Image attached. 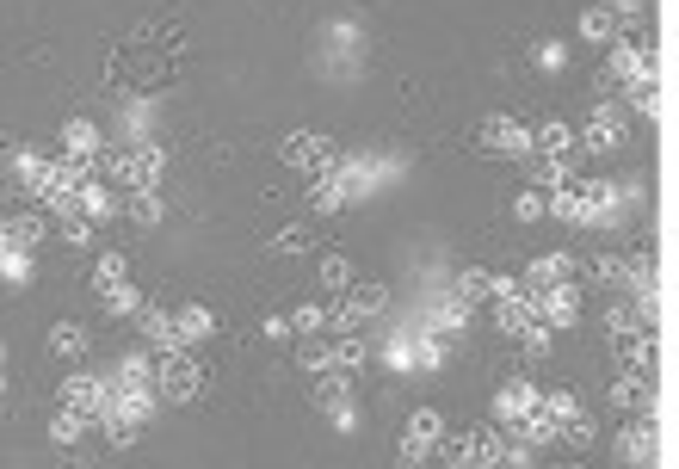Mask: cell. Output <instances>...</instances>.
Segmentation results:
<instances>
[{"instance_id":"22","label":"cell","mask_w":679,"mask_h":469,"mask_svg":"<svg viewBox=\"0 0 679 469\" xmlns=\"http://www.w3.org/2000/svg\"><path fill=\"white\" fill-rule=\"evenodd\" d=\"M568 278H575V260H568V254H538V260L525 266L531 291H550V284H568Z\"/></svg>"},{"instance_id":"36","label":"cell","mask_w":679,"mask_h":469,"mask_svg":"<svg viewBox=\"0 0 679 469\" xmlns=\"http://www.w3.org/2000/svg\"><path fill=\"white\" fill-rule=\"evenodd\" d=\"M50 439H56V445H81V439H87V420H81V414H68V408H56Z\"/></svg>"},{"instance_id":"44","label":"cell","mask_w":679,"mask_h":469,"mask_svg":"<svg viewBox=\"0 0 679 469\" xmlns=\"http://www.w3.org/2000/svg\"><path fill=\"white\" fill-rule=\"evenodd\" d=\"M309 247V229H278L272 235V254H303Z\"/></svg>"},{"instance_id":"12","label":"cell","mask_w":679,"mask_h":469,"mask_svg":"<svg viewBox=\"0 0 679 469\" xmlns=\"http://www.w3.org/2000/svg\"><path fill=\"white\" fill-rule=\"evenodd\" d=\"M618 457H624L630 469H655V463H661V432H655V420L618 426Z\"/></svg>"},{"instance_id":"45","label":"cell","mask_w":679,"mask_h":469,"mask_svg":"<svg viewBox=\"0 0 679 469\" xmlns=\"http://www.w3.org/2000/svg\"><path fill=\"white\" fill-rule=\"evenodd\" d=\"M519 346H525V358H550V328H531V334H519Z\"/></svg>"},{"instance_id":"8","label":"cell","mask_w":679,"mask_h":469,"mask_svg":"<svg viewBox=\"0 0 679 469\" xmlns=\"http://www.w3.org/2000/svg\"><path fill=\"white\" fill-rule=\"evenodd\" d=\"M99 402H105V377H93V371H68L56 383V408L81 414V420H99Z\"/></svg>"},{"instance_id":"42","label":"cell","mask_w":679,"mask_h":469,"mask_svg":"<svg viewBox=\"0 0 679 469\" xmlns=\"http://www.w3.org/2000/svg\"><path fill=\"white\" fill-rule=\"evenodd\" d=\"M297 358H303V371H315V377H321V371H334V358H328V340H309V346H303Z\"/></svg>"},{"instance_id":"2","label":"cell","mask_w":679,"mask_h":469,"mask_svg":"<svg viewBox=\"0 0 679 469\" xmlns=\"http://www.w3.org/2000/svg\"><path fill=\"white\" fill-rule=\"evenodd\" d=\"M87 173H93V167L68 161V155L44 161V173L31 179V198H38V210H50V216H68V210H75V192H81V179H87Z\"/></svg>"},{"instance_id":"33","label":"cell","mask_w":679,"mask_h":469,"mask_svg":"<svg viewBox=\"0 0 679 469\" xmlns=\"http://www.w3.org/2000/svg\"><path fill=\"white\" fill-rule=\"evenodd\" d=\"M130 278V260L124 254H99L93 260V291H112V284H124Z\"/></svg>"},{"instance_id":"1","label":"cell","mask_w":679,"mask_h":469,"mask_svg":"<svg viewBox=\"0 0 679 469\" xmlns=\"http://www.w3.org/2000/svg\"><path fill=\"white\" fill-rule=\"evenodd\" d=\"M105 179H112L118 192L161 186V179H167V149H161V142H124V149L105 155Z\"/></svg>"},{"instance_id":"50","label":"cell","mask_w":679,"mask_h":469,"mask_svg":"<svg viewBox=\"0 0 679 469\" xmlns=\"http://www.w3.org/2000/svg\"><path fill=\"white\" fill-rule=\"evenodd\" d=\"M0 408H7V371H0Z\"/></svg>"},{"instance_id":"43","label":"cell","mask_w":679,"mask_h":469,"mask_svg":"<svg viewBox=\"0 0 679 469\" xmlns=\"http://www.w3.org/2000/svg\"><path fill=\"white\" fill-rule=\"evenodd\" d=\"M482 291H488V272H482V266H463V278H457V297L470 303V297H482Z\"/></svg>"},{"instance_id":"29","label":"cell","mask_w":679,"mask_h":469,"mask_svg":"<svg viewBox=\"0 0 679 469\" xmlns=\"http://www.w3.org/2000/svg\"><path fill=\"white\" fill-rule=\"evenodd\" d=\"M587 272H593V284H612V291H630V260H618V254H593V260H587Z\"/></svg>"},{"instance_id":"40","label":"cell","mask_w":679,"mask_h":469,"mask_svg":"<svg viewBox=\"0 0 679 469\" xmlns=\"http://www.w3.org/2000/svg\"><path fill=\"white\" fill-rule=\"evenodd\" d=\"M0 272H7L13 284H25V278H31V254H19V247H0Z\"/></svg>"},{"instance_id":"53","label":"cell","mask_w":679,"mask_h":469,"mask_svg":"<svg viewBox=\"0 0 679 469\" xmlns=\"http://www.w3.org/2000/svg\"><path fill=\"white\" fill-rule=\"evenodd\" d=\"M568 469H587V463H568Z\"/></svg>"},{"instance_id":"10","label":"cell","mask_w":679,"mask_h":469,"mask_svg":"<svg viewBox=\"0 0 679 469\" xmlns=\"http://www.w3.org/2000/svg\"><path fill=\"white\" fill-rule=\"evenodd\" d=\"M439 439H445V420L433 408H414L408 426H402V463H426L439 451Z\"/></svg>"},{"instance_id":"28","label":"cell","mask_w":679,"mask_h":469,"mask_svg":"<svg viewBox=\"0 0 679 469\" xmlns=\"http://www.w3.org/2000/svg\"><path fill=\"white\" fill-rule=\"evenodd\" d=\"M575 31H581V38H587V44H612V38H618V31H624V25L612 19V7H587Z\"/></svg>"},{"instance_id":"47","label":"cell","mask_w":679,"mask_h":469,"mask_svg":"<svg viewBox=\"0 0 679 469\" xmlns=\"http://www.w3.org/2000/svg\"><path fill=\"white\" fill-rule=\"evenodd\" d=\"M513 216H519V223H538V216H544V192H519Z\"/></svg>"},{"instance_id":"3","label":"cell","mask_w":679,"mask_h":469,"mask_svg":"<svg viewBox=\"0 0 679 469\" xmlns=\"http://www.w3.org/2000/svg\"><path fill=\"white\" fill-rule=\"evenodd\" d=\"M661 75V56L642 31H618L612 38V62H605V87H630V81H649Z\"/></svg>"},{"instance_id":"18","label":"cell","mask_w":679,"mask_h":469,"mask_svg":"<svg viewBox=\"0 0 679 469\" xmlns=\"http://www.w3.org/2000/svg\"><path fill=\"white\" fill-rule=\"evenodd\" d=\"M463 457H470L476 469H500V457H507L500 426H470V432H463Z\"/></svg>"},{"instance_id":"30","label":"cell","mask_w":679,"mask_h":469,"mask_svg":"<svg viewBox=\"0 0 679 469\" xmlns=\"http://www.w3.org/2000/svg\"><path fill=\"white\" fill-rule=\"evenodd\" d=\"M50 352L56 358H81L87 352V328H81V321H56V328H50Z\"/></svg>"},{"instance_id":"27","label":"cell","mask_w":679,"mask_h":469,"mask_svg":"<svg viewBox=\"0 0 679 469\" xmlns=\"http://www.w3.org/2000/svg\"><path fill=\"white\" fill-rule=\"evenodd\" d=\"M402 352L414 358V365H420V371H439V365H445V358H451V346H445V334H414V340H408Z\"/></svg>"},{"instance_id":"49","label":"cell","mask_w":679,"mask_h":469,"mask_svg":"<svg viewBox=\"0 0 679 469\" xmlns=\"http://www.w3.org/2000/svg\"><path fill=\"white\" fill-rule=\"evenodd\" d=\"M260 334H266V340H284V334H291V321H284V315H266Z\"/></svg>"},{"instance_id":"51","label":"cell","mask_w":679,"mask_h":469,"mask_svg":"<svg viewBox=\"0 0 679 469\" xmlns=\"http://www.w3.org/2000/svg\"><path fill=\"white\" fill-rule=\"evenodd\" d=\"M0 371H7V346H0Z\"/></svg>"},{"instance_id":"21","label":"cell","mask_w":679,"mask_h":469,"mask_svg":"<svg viewBox=\"0 0 679 469\" xmlns=\"http://www.w3.org/2000/svg\"><path fill=\"white\" fill-rule=\"evenodd\" d=\"M62 149H68V161L87 167V161L99 155V124H93V118H68V124H62Z\"/></svg>"},{"instance_id":"13","label":"cell","mask_w":679,"mask_h":469,"mask_svg":"<svg viewBox=\"0 0 679 469\" xmlns=\"http://www.w3.org/2000/svg\"><path fill=\"white\" fill-rule=\"evenodd\" d=\"M284 161L328 173V167H340V149H334V136H321V130H297L291 142H284Z\"/></svg>"},{"instance_id":"35","label":"cell","mask_w":679,"mask_h":469,"mask_svg":"<svg viewBox=\"0 0 679 469\" xmlns=\"http://www.w3.org/2000/svg\"><path fill=\"white\" fill-rule=\"evenodd\" d=\"M315 278H321V284H328V291H346V284H352V260H346V254H321V266H315Z\"/></svg>"},{"instance_id":"41","label":"cell","mask_w":679,"mask_h":469,"mask_svg":"<svg viewBox=\"0 0 679 469\" xmlns=\"http://www.w3.org/2000/svg\"><path fill=\"white\" fill-rule=\"evenodd\" d=\"M62 241H68V247H87V241H93V223L68 210V216H62Z\"/></svg>"},{"instance_id":"38","label":"cell","mask_w":679,"mask_h":469,"mask_svg":"<svg viewBox=\"0 0 679 469\" xmlns=\"http://www.w3.org/2000/svg\"><path fill=\"white\" fill-rule=\"evenodd\" d=\"M284 321H291L297 334H321V328H328V309H321V303H297V309L284 315Z\"/></svg>"},{"instance_id":"37","label":"cell","mask_w":679,"mask_h":469,"mask_svg":"<svg viewBox=\"0 0 679 469\" xmlns=\"http://www.w3.org/2000/svg\"><path fill=\"white\" fill-rule=\"evenodd\" d=\"M99 426H105V439H112L118 451H130V445L142 439V426H136V420H124V414H99Z\"/></svg>"},{"instance_id":"46","label":"cell","mask_w":679,"mask_h":469,"mask_svg":"<svg viewBox=\"0 0 679 469\" xmlns=\"http://www.w3.org/2000/svg\"><path fill=\"white\" fill-rule=\"evenodd\" d=\"M605 7H612V19H618V25H636L642 13H649V0H605Z\"/></svg>"},{"instance_id":"11","label":"cell","mask_w":679,"mask_h":469,"mask_svg":"<svg viewBox=\"0 0 679 469\" xmlns=\"http://www.w3.org/2000/svg\"><path fill=\"white\" fill-rule=\"evenodd\" d=\"M476 142H482L488 155H531V130H525L519 118H507V112H494V118H482Z\"/></svg>"},{"instance_id":"7","label":"cell","mask_w":679,"mask_h":469,"mask_svg":"<svg viewBox=\"0 0 679 469\" xmlns=\"http://www.w3.org/2000/svg\"><path fill=\"white\" fill-rule=\"evenodd\" d=\"M612 346H618V358H624V371H636V377H655V365H661V340H655V328H642V321H630L624 334H612Z\"/></svg>"},{"instance_id":"24","label":"cell","mask_w":679,"mask_h":469,"mask_svg":"<svg viewBox=\"0 0 679 469\" xmlns=\"http://www.w3.org/2000/svg\"><path fill=\"white\" fill-rule=\"evenodd\" d=\"M124 210H130V223L155 229L161 216H167V198H161V186H142V192H124Z\"/></svg>"},{"instance_id":"32","label":"cell","mask_w":679,"mask_h":469,"mask_svg":"<svg viewBox=\"0 0 679 469\" xmlns=\"http://www.w3.org/2000/svg\"><path fill=\"white\" fill-rule=\"evenodd\" d=\"M624 93H630V105H636L642 118H661V75H649V81H630Z\"/></svg>"},{"instance_id":"6","label":"cell","mask_w":679,"mask_h":469,"mask_svg":"<svg viewBox=\"0 0 679 469\" xmlns=\"http://www.w3.org/2000/svg\"><path fill=\"white\" fill-rule=\"evenodd\" d=\"M365 186H359V179H352L346 173V155H340V167H328V173H315V186H309V204L321 210V216H340L352 198H359Z\"/></svg>"},{"instance_id":"31","label":"cell","mask_w":679,"mask_h":469,"mask_svg":"<svg viewBox=\"0 0 679 469\" xmlns=\"http://www.w3.org/2000/svg\"><path fill=\"white\" fill-rule=\"evenodd\" d=\"M568 179H575V173H568V161H544L538 155V167H531V192H562Z\"/></svg>"},{"instance_id":"25","label":"cell","mask_w":679,"mask_h":469,"mask_svg":"<svg viewBox=\"0 0 679 469\" xmlns=\"http://www.w3.org/2000/svg\"><path fill=\"white\" fill-rule=\"evenodd\" d=\"M0 161H7V173H13L19 186L31 192V179L44 173V161H50V155H38V149H31V142H7V155H0Z\"/></svg>"},{"instance_id":"19","label":"cell","mask_w":679,"mask_h":469,"mask_svg":"<svg viewBox=\"0 0 679 469\" xmlns=\"http://www.w3.org/2000/svg\"><path fill=\"white\" fill-rule=\"evenodd\" d=\"M118 210V192L105 186V179H81V192H75V216H87V223H99V216H112Z\"/></svg>"},{"instance_id":"34","label":"cell","mask_w":679,"mask_h":469,"mask_svg":"<svg viewBox=\"0 0 679 469\" xmlns=\"http://www.w3.org/2000/svg\"><path fill=\"white\" fill-rule=\"evenodd\" d=\"M99 309L105 315H136L142 309V291H136V284H112V291H99Z\"/></svg>"},{"instance_id":"9","label":"cell","mask_w":679,"mask_h":469,"mask_svg":"<svg viewBox=\"0 0 679 469\" xmlns=\"http://www.w3.org/2000/svg\"><path fill=\"white\" fill-rule=\"evenodd\" d=\"M605 395L624 408V414H636V420H655L661 414V395H655V383L649 377H636V371H618L612 383H605Z\"/></svg>"},{"instance_id":"20","label":"cell","mask_w":679,"mask_h":469,"mask_svg":"<svg viewBox=\"0 0 679 469\" xmlns=\"http://www.w3.org/2000/svg\"><path fill=\"white\" fill-rule=\"evenodd\" d=\"M210 334H217V315H210L204 303H186L180 315H173V340H180V346H198Z\"/></svg>"},{"instance_id":"39","label":"cell","mask_w":679,"mask_h":469,"mask_svg":"<svg viewBox=\"0 0 679 469\" xmlns=\"http://www.w3.org/2000/svg\"><path fill=\"white\" fill-rule=\"evenodd\" d=\"M328 358H334V371H359V365H365V346L352 340V334H340V340L328 346Z\"/></svg>"},{"instance_id":"17","label":"cell","mask_w":679,"mask_h":469,"mask_svg":"<svg viewBox=\"0 0 679 469\" xmlns=\"http://www.w3.org/2000/svg\"><path fill=\"white\" fill-rule=\"evenodd\" d=\"M136 328H142V340H149L155 358H161V352H180V340H173V315H167L161 303H142V309H136Z\"/></svg>"},{"instance_id":"26","label":"cell","mask_w":679,"mask_h":469,"mask_svg":"<svg viewBox=\"0 0 679 469\" xmlns=\"http://www.w3.org/2000/svg\"><path fill=\"white\" fill-rule=\"evenodd\" d=\"M315 408H328V414H346V408H352V383H346V371H321V383H315Z\"/></svg>"},{"instance_id":"48","label":"cell","mask_w":679,"mask_h":469,"mask_svg":"<svg viewBox=\"0 0 679 469\" xmlns=\"http://www.w3.org/2000/svg\"><path fill=\"white\" fill-rule=\"evenodd\" d=\"M562 62H568L562 44H538V68H562Z\"/></svg>"},{"instance_id":"54","label":"cell","mask_w":679,"mask_h":469,"mask_svg":"<svg viewBox=\"0 0 679 469\" xmlns=\"http://www.w3.org/2000/svg\"><path fill=\"white\" fill-rule=\"evenodd\" d=\"M0 229H7V216H0Z\"/></svg>"},{"instance_id":"16","label":"cell","mask_w":679,"mask_h":469,"mask_svg":"<svg viewBox=\"0 0 679 469\" xmlns=\"http://www.w3.org/2000/svg\"><path fill=\"white\" fill-rule=\"evenodd\" d=\"M531 155H544V161H575V130H568L562 118H544L538 130H531Z\"/></svg>"},{"instance_id":"52","label":"cell","mask_w":679,"mask_h":469,"mask_svg":"<svg viewBox=\"0 0 679 469\" xmlns=\"http://www.w3.org/2000/svg\"><path fill=\"white\" fill-rule=\"evenodd\" d=\"M402 469H426V463H402Z\"/></svg>"},{"instance_id":"23","label":"cell","mask_w":679,"mask_h":469,"mask_svg":"<svg viewBox=\"0 0 679 469\" xmlns=\"http://www.w3.org/2000/svg\"><path fill=\"white\" fill-rule=\"evenodd\" d=\"M38 241H44V216H38V210L7 216V229H0V247H19V254H31Z\"/></svg>"},{"instance_id":"5","label":"cell","mask_w":679,"mask_h":469,"mask_svg":"<svg viewBox=\"0 0 679 469\" xmlns=\"http://www.w3.org/2000/svg\"><path fill=\"white\" fill-rule=\"evenodd\" d=\"M624 142H630V124H624V112H618V105H593L587 136H575V149H587V155H618Z\"/></svg>"},{"instance_id":"15","label":"cell","mask_w":679,"mask_h":469,"mask_svg":"<svg viewBox=\"0 0 679 469\" xmlns=\"http://www.w3.org/2000/svg\"><path fill=\"white\" fill-rule=\"evenodd\" d=\"M531 408H538V383H531V377H507L494 389V426H513Z\"/></svg>"},{"instance_id":"14","label":"cell","mask_w":679,"mask_h":469,"mask_svg":"<svg viewBox=\"0 0 679 469\" xmlns=\"http://www.w3.org/2000/svg\"><path fill=\"white\" fill-rule=\"evenodd\" d=\"M538 297V321L556 334V328H575V315H581V284H550V291H531Z\"/></svg>"},{"instance_id":"4","label":"cell","mask_w":679,"mask_h":469,"mask_svg":"<svg viewBox=\"0 0 679 469\" xmlns=\"http://www.w3.org/2000/svg\"><path fill=\"white\" fill-rule=\"evenodd\" d=\"M155 395H161V402H173V408L198 402V395H204V365H192L186 352H161L155 358Z\"/></svg>"}]
</instances>
